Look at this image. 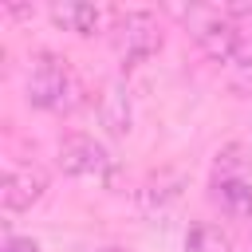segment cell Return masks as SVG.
Listing matches in <instances>:
<instances>
[{"label": "cell", "instance_id": "obj_1", "mask_svg": "<svg viewBox=\"0 0 252 252\" xmlns=\"http://www.w3.org/2000/svg\"><path fill=\"white\" fill-rule=\"evenodd\" d=\"M28 102L35 110H47V114H67L79 102V79L71 75V67L59 55L39 51L32 59V71H28Z\"/></svg>", "mask_w": 252, "mask_h": 252}, {"label": "cell", "instance_id": "obj_2", "mask_svg": "<svg viewBox=\"0 0 252 252\" xmlns=\"http://www.w3.org/2000/svg\"><path fill=\"white\" fill-rule=\"evenodd\" d=\"M110 39H114V51H118L122 67H134V63L161 51V24H158L154 12H142V8L118 12L114 24H110Z\"/></svg>", "mask_w": 252, "mask_h": 252}, {"label": "cell", "instance_id": "obj_3", "mask_svg": "<svg viewBox=\"0 0 252 252\" xmlns=\"http://www.w3.org/2000/svg\"><path fill=\"white\" fill-rule=\"evenodd\" d=\"M59 169L67 177H79V181H110L114 177V158L91 134H67L59 142Z\"/></svg>", "mask_w": 252, "mask_h": 252}, {"label": "cell", "instance_id": "obj_4", "mask_svg": "<svg viewBox=\"0 0 252 252\" xmlns=\"http://www.w3.org/2000/svg\"><path fill=\"white\" fill-rule=\"evenodd\" d=\"M213 201L228 213V217H252V173L244 165H232V150H224V158L217 161V177H213Z\"/></svg>", "mask_w": 252, "mask_h": 252}, {"label": "cell", "instance_id": "obj_5", "mask_svg": "<svg viewBox=\"0 0 252 252\" xmlns=\"http://www.w3.org/2000/svg\"><path fill=\"white\" fill-rule=\"evenodd\" d=\"M47 189V173L32 161H8L4 165V185H0V205L4 213H24L32 209Z\"/></svg>", "mask_w": 252, "mask_h": 252}, {"label": "cell", "instance_id": "obj_6", "mask_svg": "<svg viewBox=\"0 0 252 252\" xmlns=\"http://www.w3.org/2000/svg\"><path fill=\"white\" fill-rule=\"evenodd\" d=\"M189 16H193V39L201 43V51L217 63H232L236 20H228L224 12H189Z\"/></svg>", "mask_w": 252, "mask_h": 252}, {"label": "cell", "instance_id": "obj_7", "mask_svg": "<svg viewBox=\"0 0 252 252\" xmlns=\"http://www.w3.org/2000/svg\"><path fill=\"white\" fill-rule=\"evenodd\" d=\"M47 12H51V20H55L63 32H75V35H94V32H102L106 20H110L106 8L87 4V0H59V4H51Z\"/></svg>", "mask_w": 252, "mask_h": 252}, {"label": "cell", "instance_id": "obj_8", "mask_svg": "<svg viewBox=\"0 0 252 252\" xmlns=\"http://www.w3.org/2000/svg\"><path fill=\"white\" fill-rule=\"evenodd\" d=\"M185 252H236L232 236L213 220H193L185 232Z\"/></svg>", "mask_w": 252, "mask_h": 252}, {"label": "cell", "instance_id": "obj_9", "mask_svg": "<svg viewBox=\"0 0 252 252\" xmlns=\"http://www.w3.org/2000/svg\"><path fill=\"white\" fill-rule=\"evenodd\" d=\"M102 122L110 134H126L130 130V106H126V94L118 87L106 91V106H102Z\"/></svg>", "mask_w": 252, "mask_h": 252}, {"label": "cell", "instance_id": "obj_10", "mask_svg": "<svg viewBox=\"0 0 252 252\" xmlns=\"http://www.w3.org/2000/svg\"><path fill=\"white\" fill-rule=\"evenodd\" d=\"M232 67L240 75L252 79V20H236V51H232Z\"/></svg>", "mask_w": 252, "mask_h": 252}, {"label": "cell", "instance_id": "obj_11", "mask_svg": "<svg viewBox=\"0 0 252 252\" xmlns=\"http://www.w3.org/2000/svg\"><path fill=\"white\" fill-rule=\"evenodd\" d=\"M0 252H43V248H39V244H35L32 236H16V232H8V236H4V248H0Z\"/></svg>", "mask_w": 252, "mask_h": 252}, {"label": "cell", "instance_id": "obj_12", "mask_svg": "<svg viewBox=\"0 0 252 252\" xmlns=\"http://www.w3.org/2000/svg\"><path fill=\"white\" fill-rule=\"evenodd\" d=\"M102 252H122V248H102Z\"/></svg>", "mask_w": 252, "mask_h": 252}]
</instances>
